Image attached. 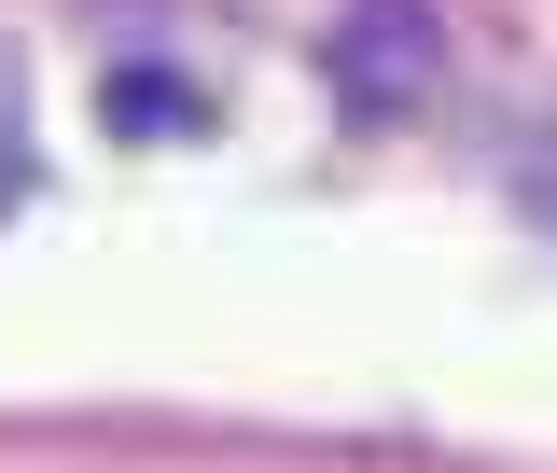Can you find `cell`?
<instances>
[{"mask_svg":"<svg viewBox=\"0 0 557 473\" xmlns=\"http://www.w3.org/2000/svg\"><path fill=\"white\" fill-rule=\"evenodd\" d=\"M321 70H335V98L362 126H405V112H432V84H446V14L432 0H348Z\"/></svg>","mask_w":557,"mask_h":473,"instance_id":"6da1fadb","label":"cell"},{"mask_svg":"<svg viewBox=\"0 0 557 473\" xmlns=\"http://www.w3.org/2000/svg\"><path fill=\"white\" fill-rule=\"evenodd\" d=\"M196 84L182 70H112V139H196Z\"/></svg>","mask_w":557,"mask_h":473,"instance_id":"7a4b0ae2","label":"cell"}]
</instances>
